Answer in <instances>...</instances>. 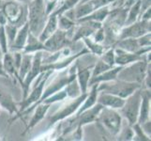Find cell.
<instances>
[{
    "mask_svg": "<svg viewBox=\"0 0 151 141\" xmlns=\"http://www.w3.org/2000/svg\"><path fill=\"white\" fill-rule=\"evenodd\" d=\"M40 66H41V54L38 53L35 56L34 60L32 61V66L31 69L27 74V77L24 79V96H27V93L28 91V88L30 84L32 83L35 77H37L39 72H40Z\"/></svg>",
    "mask_w": 151,
    "mask_h": 141,
    "instance_id": "10",
    "label": "cell"
},
{
    "mask_svg": "<svg viewBox=\"0 0 151 141\" xmlns=\"http://www.w3.org/2000/svg\"><path fill=\"white\" fill-rule=\"evenodd\" d=\"M101 113L100 115V119L103 125L105 126L108 131L112 133L113 134H116L120 131L121 127V117L119 116L118 113L114 111L113 109L104 108L102 107Z\"/></svg>",
    "mask_w": 151,
    "mask_h": 141,
    "instance_id": "5",
    "label": "cell"
},
{
    "mask_svg": "<svg viewBox=\"0 0 151 141\" xmlns=\"http://www.w3.org/2000/svg\"><path fill=\"white\" fill-rule=\"evenodd\" d=\"M67 96V92L66 91H60V92H57L56 94H55L54 96H51L48 100H45L42 101L44 103H51L53 102H55V101H60V100H63V99Z\"/></svg>",
    "mask_w": 151,
    "mask_h": 141,
    "instance_id": "33",
    "label": "cell"
},
{
    "mask_svg": "<svg viewBox=\"0 0 151 141\" xmlns=\"http://www.w3.org/2000/svg\"><path fill=\"white\" fill-rule=\"evenodd\" d=\"M86 96H87L86 93H83V95L80 96L78 99H76L73 103H71L68 106H66L63 110H61L59 113H57L56 115H55V116L51 119V124L56 122L57 121H59V119H65L67 117H69L70 115H71L73 112H75L77 109L80 107L81 103L85 101V99L86 98Z\"/></svg>",
    "mask_w": 151,
    "mask_h": 141,
    "instance_id": "8",
    "label": "cell"
},
{
    "mask_svg": "<svg viewBox=\"0 0 151 141\" xmlns=\"http://www.w3.org/2000/svg\"><path fill=\"white\" fill-rule=\"evenodd\" d=\"M56 27H57V18L55 15H53V16H51L49 18L45 28L40 32V43H44V41L56 30Z\"/></svg>",
    "mask_w": 151,
    "mask_h": 141,
    "instance_id": "18",
    "label": "cell"
},
{
    "mask_svg": "<svg viewBox=\"0 0 151 141\" xmlns=\"http://www.w3.org/2000/svg\"><path fill=\"white\" fill-rule=\"evenodd\" d=\"M59 25L61 28L63 29H70V27H72V25H73V22L70 20L69 17H61L60 20H59Z\"/></svg>",
    "mask_w": 151,
    "mask_h": 141,
    "instance_id": "36",
    "label": "cell"
},
{
    "mask_svg": "<svg viewBox=\"0 0 151 141\" xmlns=\"http://www.w3.org/2000/svg\"><path fill=\"white\" fill-rule=\"evenodd\" d=\"M102 60L105 62L106 64L110 65L112 67L114 65V50L108 51L107 53L103 56Z\"/></svg>",
    "mask_w": 151,
    "mask_h": 141,
    "instance_id": "35",
    "label": "cell"
},
{
    "mask_svg": "<svg viewBox=\"0 0 151 141\" xmlns=\"http://www.w3.org/2000/svg\"><path fill=\"white\" fill-rule=\"evenodd\" d=\"M78 80L80 84V90L83 93H86L88 86V81L90 79V70L88 69H80L78 71Z\"/></svg>",
    "mask_w": 151,
    "mask_h": 141,
    "instance_id": "21",
    "label": "cell"
},
{
    "mask_svg": "<svg viewBox=\"0 0 151 141\" xmlns=\"http://www.w3.org/2000/svg\"><path fill=\"white\" fill-rule=\"evenodd\" d=\"M103 106L101 103H98L95 106H91V108H87L85 111L80 113L78 116H80V121H79V126L84 125L86 123L91 122L98 117V115L100 114L101 110L102 109Z\"/></svg>",
    "mask_w": 151,
    "mask_h": 141,
    "instance_id": "14",
    "label": "cell"
},
{
    "mask_svg": "<svg viewBox=\"0 0 151 141\" xmlns=\"http://www.w3.org/2000/svg\"><path fill=\"white\" fill-rule=\"evenodd\" d=\"M3 69L7 72L10 74H16V70L17 68L15 66V62L13 59V56L9 54H5L4 60H3Z\"/></svg>",
    "mask_w": 151,
    "mask_h": 141,
    "instance_id": "25",
    "label": "cell"
},
{
    "mask_svg": "<svg viewBox=\"0 0 151 141\" xmlns=\"http://www.w3.org/2000/svg\"><path fill=\"white\" fill-rule=\"evenodd\" d=\"M29 40H28V45L25 48V51L27 52H31V51H36L39 49H45L44 44H42V43H40V40H37L33 35H28Z\"/></svg>",
    "mask_w": 151,
    "mask_h": 141,
    "instance_id": "28",
    "label": "cell"
},
{
    "mask_svg": "<svg viewBox=\"0 0 151 141\" xmlns=\"http://www.w3.org/2000/svg\"><path fill=\"white\" fill-rule=\"evenodd\" d=\"M122 69V66H119V67H116L114 68V70H107L102 74H99L95 77H92V80L89 82V84L92 85V84H95L97 82H106V81H113L116 78V75Z\"/></svg>",
    "mask_w": 151,
    "mask_h": 141,
    "instance_id": "16",
    "label": "cell"
},
{
    "mask_svg": "<svg viewBox=\"0 0 151 141\" xmlns=\"http://www.w3.org/2000/svg\"><path fill=\"white\" fill-rule=\"evenodd\" d=\"M6 35H7V37L9 40V43H13V40L15 39V36H16L17 34V28L16 27H14V25H7V27H6Z\"/></svg>",
    "mask_w": 151,
    "mask_h": 141,
    "instance_id": "32",
    "label": "cell"
},
{
    "mask_svg": "<svg viewBox=\"0 0 151 141\" xmlns=\"http://www.w3.org/2000/svg\"><path fill=\"white\" fill-rule=\"evenodd\" d=\"M3 12L6 18L12 25H17L22 21L24 9L18 4L14 2H9L3 7Z\"/></svg>",
    "mask_w": 151,
    "mask_h": 141,
    "instance_id": "7",
    "label": "cell"
},
{
    "mask_svg": "<svg viewBox=\"0 0 151 141\" xmlns=\"http://www.w3.org/2000/svg\"><path fill=\"white\" fill-rule=\"evenodd\" d=\"M140 87H141V85L139 83L127 82L123 80H119L118 82L114 83L106 81V83H103L101 87H98V90H104V92L111 93L121 98H127Z\"/></svg>",
    "mask_w": 151,
    "mask_h": 141,
    "instance_id": "2",
    "label": "cell"
},
{
    "mask_svg": "<svg viewBox=\"0 0 151 141\" xmlns=\"http://www.w3.org/2000/svg\"><path fill=\"white\" fill-rule=\"evenodd\" d=\"M0 104L3 107L8 109L10 113L17 112L16 106H15L14 103L12 102V97L9 95V93L3 91L2 90H0Z\"/></svg>",
    "mask_w": 151,
    "mask_h": 141,
    "instance_id": "22",
    "label": "cell"
},
{
    "mask_svg": "<svg viewBox=\"0 0 151 141\" xmlns=\"http://www.w3.org/2000/svg\"><path fill=\"white\" fill-rule=\"evenodd\" d=\"M49 74H50V72L46 74V77L44 78V79L41 80V82L40 83V84L34 88V90L31 92L30 96H28V98L25 99V100L24 101V103H22L21 110L22 111L24 110L25 108L28 107V106H30V104H32L33 103L40 100V98L41 97V94H42V90H43V87L45 85V82H46V80H47V77L49 76Z\"/></svg>",
    "mask_w": 151,
    "mask_h": 141,
    "instance_id": "13",
    "label": "cell"
},
{
    "mask_svg": "<svg viewBox=\"0 0 151 141\" xmlns=\"http://www.w3.org/2000/svg\"><path fill=\"white\" fill-rule=\"evenodd\" d=\"M0 47L2 48L4 54L7 53V35L5 32V28L3 25L0 27Z\"/></svg>",
    "mask_w": 151,
    "mask_h": 141,
    "instance_id": "31",
    "label": "cell"
},
{
    "mask_svg": "<svg viewBox=\"0 0 151 141\" xmlns=\"http://www.w3.org/2000/svg\"><path fill=\"white\" fill-rule=\"evenodd\" d=\"M48 108H49V103H43L42 104L39 106L38 108L36 109V112H35L34 116H33L32 119H31V121L29 123V127H33L34 125L37 124L40 119L45 116V114H46V112H47Z\"/></svg>",
    "mask_w": 151,
    "mask_h": 141,
    "instance_id": "23",
    "label": "cell"
},
{
    "mask_svg": "<svg viewBox=\"0 0 151 141\" xmlns=\"http://www.w3.org/2000/svg\"><path fill=\"white\" fill-rule=\"evenodd\" d=\"M108 14V9L105 8H100L95 13L91 15H86L87 17L86 18H81V21H86V20H91V21H102L105 19V17Z\"/></svg>",
    "mask_w": 151,
    "mask_h": 141,
    "instance_id": "26",
    "label": "cell"
},
{
    "mask_svg": "<svg viewBox=\"0 0 151 141\" xmlns=\"http://www.w3.org/2000/svg\"><path fill=\"white\" fill-rule=\"evenodd\" d=\"M86 0H84V2H86Z\"/></svg>",
    "mask_w": 151,
    "mask_h": 141,
    "instance_id": "41",
    "label": "cell"
},
{
    "mask_svg": "<svg viewBox=\"0 0 151 141\" xmlns=\"http://www.w3.org/2000/svg\"><path fill=\"white\" fill-rule=\"evenodd\" d=\"M102 29H100L97 32L96 35V41H101L102 40H104V36H103V32H102Z\"/></svg>",
    "mask_w": 151,
    "mask_h": 141,
    "instance_id": "37",
    "label": "cell"
},
{
    "mask_svg": "<svg viewBox=\"0 0 151 141\" xmlns=\"http://www.w3.org/2000/svg\"><path fill=\"white\" fill-rule=\"evenodd\" d=\"M138 90H136L129 97H127L128 100L125 101L123 106L121 107L122 113L128 119L129 124L132 125L135 124L138 121L140 104H141V100H142V93Z\"/></svg>",
    "mask_w": 151,
    "mask_h": 141,
    "instance_id": "4",
    "label": "cell"
},
{
    "mask_svg": "<svg viewBox=\"0 0 151 141\" xmlns=\"http://www.w3.org/2000/svg\"><path fill=\"white\" fill-rule=\"evenodd\" d=\"M0 59H1V50H0Z\"/></svg>",
    "mask_w": 151,
    "mask_h": 141,
    "instance_id": "40",
    "label": "cell"
},
{
    "mask_svg": "<svg viewBox=\"0 0 151 141\" xmlns=\"http://www.w3.org/2000/svg\"><path fill=\"white\" fill-rule=\"evenodd\" d=\"M119 48L125 50L127 52H131V53H136L140 55V48H142L139 45L138 40H135V38H125L121 39L118 41Z\"/></svg>",
    "mask_w": 151,
    "mask_h": 141,
    "instance_id": "15",
    "label": "cell"
},
{
    "mask_svg": "<svg viewBox=\"0 0 151 141\" xmlns=\"http://www.w3.org/2000/svg\"><path fill=\"white\" fill-rule=\"evenodd\" d=\"M111 66L110 65H108L106 64L105 62H104L103 60H100V61H98V63L96 64L95 68H94V70H93V74H92V77H95L99 74H102V72H104L105 71L109 70V69H111Z\"/></svg>",
    "mask_w": 151,
    "mask_h": 141,
    "instance_id": "29",
    "label": "cell"
},
{
    "mask_svg": "<svg viewBox=\"0 0 151 141\" xmlns=\"http://www.w3.org/2000/svg\"><path fill=\"white\" fill-rule=\"evenodd\" d=\"M31 66H32V56L29 55L23 56L22 59H21V63L19 67V75H18L21 81H24V77L27 76V74L31 69Z\"/></svg>",
    "mask_w": 151,
    "mask_h": 141,
    "instance_id": "20",
    "label": "cell"
},
{
    "mask_svg": "<svg viewBox=\"0 0 151 141\" xmlns=\"http://www.w3.org/2000/svg\"><path fill=\"white\" fill-rule=\"evenodd\" d=\"M29 24L28 22L25 23L24 25L20 29L19 32L16 34V38H15V43L13 46L17 49H21L24 46L25 43H27L28 35H29Z\"/></svg>",
    "mask_w": 151,
    "mask_h": 141,
    "instance_id": "19",
    "label": "cell"
},
{
    "mask_svg": "<svg viewBox=\"0 0 151 141\" xmlns=\"http://www.w3.org/2000/svg\"><path fill=\"white\" fill-rule=\"evenodd\" d=\"M116 55H114V62H116L117 65L123 66V65L131 63V62L141 59L140 55L136 53H131V52H127L120 48L116 49Z\"/></svg>",
    "mask_w": 151,
    "mask_h": 141,
    "instance_id": "12",
    "label": "cell"
},
{
    "mask_svg": "<svg viewBox=\"0 0 151 141\" xmlns=\"http://www.w3.org/2000/svg\"><path fill=\"white\" fill-rule=\"evenodd\" d=\"M85 41H86V43L87 44L88 48H90L95 54H98V55H101L102 54V47L101 46L98 45L96 43H93L92 41H90L89 40L86 39V37H85Z\"/></svg>",
    "mask_w": 151,
    "mask_h": 141,
    "instance_id": "34",
    "label": "cell"
},
{
    "mask_svg": "<svg viewBox=\"0 0 151 141\" xmlns=\"http://www.w3.org/2000/svg\"><path fill=\"white\" fill-rule=\"evenodd\" d=\"M68 87H67V90H66V92L68 95H70L71 97H75L76 95L79 94V91H80V87L77 85V82L72 79L70 82L68 83Z\"/></svg>",
    "mask_w": 151,
    "mask_h": 141,
    "instance_id": "30",
    "label": "cell"
},
{
    "mask_svg": "<svg viewBox=\"0 0 151 141\" xmlns=\"http://www.w3.org/2000/svg\"><path fill=\"white\" fill-rule=\"evenodd\" d=\"M98 103L102 104L103 106H109L112 109L121 108L125 103L124 98L114 95V94L103 92L98 98Z\"/></svg>",
    "mask_w": 151,
    "mask_h": 141,
    "instance_id": "11",
    "label": "cell"
},
{
    "mask_svg": "<svg viewBox=\"0 0 151 141\" xmlns=\"http://www.w3.org/2000/svg\"><path fill=\"white\" fill-rule=\"evenodd\" d=\"M149 99H150V93L148 94L147 91L145 93L142 94V100H141V110H140V115L138 116V119L140 123H144L147 121L148 119V114H149Z\"/></svg>",
    "mask_w": 151,
    "mask_h": 141,
    "instance_id": "17",
    "label": "cell"
},
{
    "mask_svg": "<svg viewBox=\"0 0 151 141\" xmlns=\"http://www.w3.org/2000/svg\"><path fill=\"white\" fill-rule=\"evenodd\" d=\"M0 74L1 75H6V72H4V69H3V63L0 60Z\"/></svg>",
    "mask_w": 151,
    "mask_h": 141,
    "instance_id": "38",
    "label": "cell"
},
{
    "mask_svg": "<svg viewBox=\"0 0 151 141\" xmlns=\"http://www.w3.org/2000/svg\"><path fill=\"white\" fill-rule=\"evenodd\" d=\"M113 1H116V0H108V2H113Z\"/></svg>",
    "mask_w": 151,
    "mask_h": 141,
    "instance_id": "39",
    "label": "cell"
},
{
    "mask_svg": "<svg viewBox=\"0 0 151 141\" xmlns=\"http://www.w3.org/2000/svg\"><path fill=\"white\" fill-rule=\"evenodd\" d=\"M66 43V36L62 30H55L50 37L44 41L46 50L56 51Z\"/></svg>",
    "mask_w": 151,
    "mask_h": 141,
    "instance_id": "9",
    "label": "cell"
},
{
    "mask_svg": "<svg viewBox=\"0 0 151 141\" xmlns=\"http://www.w3.org/2000/svg\"><path fill=\"white\" fill-rule=\"evenodd\" d=\"M150 32V23L147 20H143L142 22L132 24L129 27L122 31L120 39L125 38H139L141 36Z\"/></svg>",
    "mask_w": 151,
    "mask_h": 141,
    "instance_id": "6",
    "label": "cell"
},
{
    "mask_svg": "<svg viewBox=\"0 0 151 141\" xmlns=\"http://www.w3.org/2000/svg\"><path fill=\"white\" fill-rule=\"evenodd\" d=\"M45 22V9L43 0H33L29 7V29L33 35L41 32Z\"/></svg>",
    "mask_w": 151,
    "mask_h": 141,
    "instance_id": "1",
    "label": "cell"
},
{
    "mask_svg": "<svg viewBox=\"0 0 151 141\" xmlns=\"http://www.w3.org/2000/svg\"><path fill=\"white\" fill-rule=\"evenodd\" d=\"M147 72V63L145 61L136 60L135 63L129 66L126 69H122L119 71L116 77L119 80L127 81V82H134V83H142L145 76Z\"/></svg>",
    "mask_w": 151,
    "mask_h": 141,
    "instance_id": "3",
    "label": "cell"
},
{
    "mask_svg": "<svg viewBox=\"0 0 151 141\" xmlns=\"http://www.w3.org/2000/svg\"><path fill=\"white\" fill-rule=\"evenodd\" d=\"M140 9H141V0H138L136 3L133 4V6L132 7L131 10H129V14L128 19L126 21L127 25H132L135 22L138 14L140 13V12H141Z\"/></svg>",
    "mask_w": 151,
    "mask_h": 141,
    "instance_id": "27",
    "label": "cell"
},
{
    "mask_svg": "<svg viewBox=\"0 0 151 141\" xmlns=\"http://www.w3.org/2000/svg\"><path fill=\"white\" fill-rule=\"evenodd\" d=\"M97 91H98V85H95L94 87H93V88H92L91 93L88 96H86V98L85 99V101H86L85 104L80 108L79 112H78V115H79L80 113H82L83 111H85L86 109H87V108H89V107L94 106L96 101H97V94H98Z\"/></svg>",
    "mask_w": 151,
    "mask_h": 141,
    "instance_id": "24",
    "label": "cell"
}]
</instances>
